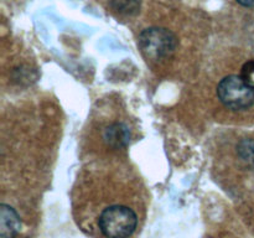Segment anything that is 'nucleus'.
Instances as JSON below:
<instances>
[{
    "instance_id": "nucleus-1",
    "label": "nucleus",
    "mask_w": 254,
    "mask_h": 238,
    "mask_svg": "<svg viewBox=\"0 0 254 238\" xmlns=\"http://www.w3.org/2000/svg\"><path fill=\"white\" fill-rule=\"evenodd\" d=\"M71 198L74 221L91 238H135L145 222L148 188L128 158L83 161Z\"/></svg>"
},
{
    "instance_id": "nucleus-2",
    "label": "nucleus",
    "mask_w": 254,
    "mask_h": 238,
    "mask_svg": "<svg viewBox=\"0 0 254 238\" xmlns=\"http://www.w3.org/2000/svg\"><path fill=\"white\" fill-rule=\"evenodd\" d=\"M207 103L215 120L231 125L254 123V56L238 52L221 60L208 77Z\"/></svg>"
},
{
    "instance_id": "nucleus-3",
    "label": "nucleus",
    "mask_w": 254,
    "mask_h": 238,
    "mask_svg": "<svg viewBox=\"0 0 254 238\" xmlns=\"http://www.w3.org/2000/svg\"><path fill=\"white\" fill-rule=\"evenodd\" d=\"M138 138L135 120L118 97L97 101L81 135L83 161L128 158V149Z\"/></svg>"
},
{
    "instance_id": "nucleus-4",
    "label": "nucleus",
    "mask_w": 254,
    "mask_h": 238,
    "mask_svg": "<svg viewBox=\"0 0 254 238\" xmlns=\"http://www.w3.org/2000/svg\"><path fill=\"white\" fill-rule=\"evenodd\" d=\"M138 49L149 68L165 79H186L200 67L203 50L189 44L176 30L166 25H149L138 35Z\"/></svg>"
},
{
    "instance_id": "nucleus-5",
    "label": "nucleus",
    "mask_w": 254,
    "mask_h": 238,
    "mask_svg": "<svg viewBox=\"0 0 254 238\" xmlns=\"http://www.w3.org/2000/svg\"><path fill=\"white\" fill-rule=\"evenodd\" d=\"M213 176L226 188H241L254 175V136L228 131L213 149Z\"/></svg>"
},
{
    "instance_id": "nucleus-6",
    "label": "nucleus",
    "mask_w": 254,
    "mask_h": 238,
    "mask_svg": "<svg viewBox=\"0 0 254 238\" xmlns=\"http://www.w3.org/2000/svg\"><path fill=\"white\" fill-rule=\"evenodd\" d=\"M1 238H12L20 228L19 216L10 206L1 205Z\"/></svg>"
},
{
    "instance_id": "nucleus-7",
    "label": "nucleus",
    "mask_w": 254,
    "mask_h": 238,
    "mask_svg": "<svg viewBox=\"0 0 254 238\" xmlns=\"http://www.w3.org/2000/svg\"><path fill=\"white\" fill-rule=\"evenodd\" d=\"M109 9L119 16H134L140 10L139 0H107Z\"/></svg>"
},
{
    "instance_id": "nucleus-8",
    "label": "nucleus",
    "mask_w": 254,
    "mask_h": 238,
    "mask_svg": "<svg viewBox=\"0 0 254 238\" xmlns=\"http://www.w3.org/2000/svg\"><path fill=\"white\" fill-rule=\"evenodd\" d=\"M236 1L242 5V6L254 7V0H236Z\"/></svg>"
}]
</instances>
